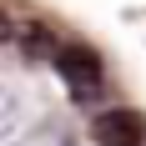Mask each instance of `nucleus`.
<instances>
[{"label": "nucleus", "instance_id": "nucleus-1", "mask_svg": "<svg viewBox=\"0 0 146 146\" xmlns=\"http://www.w3.org/2000/svg\"><path fill=\"white\" fill-rule=\"evenodd\" d=\"M56 71H60V81H66V86H71V96L76 101H91V96H96V91H101V56H96V50H91V45H60L56 50Z\"/></svg>", "mask_w": 146, "mask_h": 146}, {"label": "nucleus", "instance_id": "nucleus-3", "mask_svg": "<svg viewBox=\"0 0 146 146\" xmlns=\"http://www.w3.org/2000/svg\"><path fill=\"white\" fill-rule=\"evenodd\" d=\"M20 121H25V101L0 81V141H15L20 136Z\"/></svg>", "mask_w": 146, "mask_h": 146}, {"label": "nucleus", "instance_id": "nucleus-5", "mask_svg": "<svg viewBox=\"0 0 146 146\" xmlns=\"http://www.w3.org/2000/svg\"><path fill=\"white\" fill-rule=\"evenodd\" d=\"M0 40H10V20H5V10H0Z\"/></svg>", "mask_w": 146, "mask_h": 146}, {"label": "nucleus", "instance_id": "nucleus-4", "mask_svg": "<svg viewBox=\"0 0 146 146\" xmlns=\"http://www.w3.org/2000/svg\"><path fill=\"white\" fill-rule=\"evenodd\" d=\"M20 50H25V56H50V35H45V25H25Z\"/></svg>", "mask_w": 146, "mask_h": 146}, {"label": "nucleus", "instance_id": "nucleus-2", "mask_svg": "<svg viewBox=\"0 0 146 146\" xmlns=\"http://www.w3.org/2000/svg\"><path fill=\"white\" fill-rule=\"evenodd\" d=\"M91 131H96L101 146H146V121H141V111H131V106H111V111H101Z\"/></svg>", "mask_w": 146, "mask_h": 146}]
</instances>
